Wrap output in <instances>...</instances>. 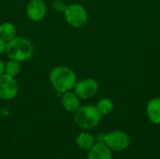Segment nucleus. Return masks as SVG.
Masks as SVG:
<instances>
[{"mask_svg":"<svg viewBox=\"0 0 160 159\" xmlns=\"http://www.w3.org/2000/svg\"><path fill=\"white\" fill-rule=\"evenodd\" d=\"M49 80L54 90L59 94L71 91L77 82L75 72L71 68L64 66L53 67L50 72Z\"/></svg>","mask_w":160,"mask_h":159,"instance_id":"f257e3e1","label":"nucleus"},{"mask_svg":"<svg viewBox=\"0 0 160 159\" xmlns=\"http://www.w3.org/2000/svg\"><path fill=\"white\" fill-rule=\"evenodd\" d=\"M34 52V45L29 39L16 37L12 40L7 42L5 52L9 59L22 63L31 59Z\"/></svg>","mask_w":160,"mask_h":159,"instance_id":"f03ea898","label":"nucleus"},{"mask_svg":"<svg viewBox=\"0 0 160 159\" xmlns=\"http://www.w3.org/2000/svg\"><path fill=\"white\" fill-rule=\"evenodd\" d=\"M101 114L98 111L97 107L93 105L80 106L75 112L74 121L79 127L82 129L95 128L100 122Z\"/></svg>","mask_w":160,"mask_h":159,"instance_id":"7ed1b4c3","label":"nucleus"},{"mask_svg":"<svg viewBox=\"0 0 160 159\" xmlns=\"http://www.w3.org/2000/svg\"><path fill=\"white\" fill-rule=\"evenodd\" d=\"M64 16L67 22L76 28H81L84 26L88 20L85 8L80 4L68 5L64 11Z\"/></svg>","mask_w":160,"mask_h":159,"instance_id":"20e7f679","label":"nucleus"},{"mask_svg":"<svg viewBox=\"0 0 160 159\" xmlns=\"http://www.w3.org/2000/svg\"><path fill=\"white\" fill-rule=\"evenodd\" d=\"M104 143L113 151H124L128 149L131 143L129 136L121 130H113L108 134H105Z\"/></svg>","mask_w":160,"mask_h":159,"instance_id":"39448f33","label":"nucleus"},{"mask_svg":"<svg viewBox=\"0 0 160 159\" xmlns=\"http://www.w3.org/2000/svg\"><path fill=\"white\" fill-rule=\"evenodd\" d=\"M18 91L19 87L15 78L5 73L0 75V99L11 100L17 96Z\"/></svg>","mask_w":160,"mask_h":159,"instance_id":"423d86ee","label":"nucleus"},{"mask_svg":"<svg viewBox=\"0 0 160 159\" xmlns=\"http://www.w3.org/2000/svg\"><path fill=\"white\" fill-rule=\"evenodd\" d=\"M98 90V83L94 79H83L76 82L74 86L75 94L82 99L94 97Z\"/></svg>","mask_w":160,"mask_h":159,"instance_id":"0eeeda50","label":"nucleus"},{"mask_svg":"<svg viewBox=\"0 0 160 159\" xmlns=\"http://www.w3.org/2000/svg\"><path fill=\"white\" fill-rule=\"evenodd\" d=\"M47 13V6L43 0H30L26 6V14L33 22L41 21Z\"/></svg>","mask_w":160,"mask_h":159,"instance_id":"6e6552de","label":"nucleus"},{"mask_svg":"<svg viewBox=\"0 0 160 159\" xmlns=\"http://www.w3.org/2000/svg\"><path fill=\"white\" fill-rule=\"evenodd\" d=\"M88 152L87 159H112V150L105 143H95Z\"/></svg>","mask_w":160,"mask_h":159,"instance_id":"1a4fd4ad","label":"nucleus"},{"mask_svg":"<svg viewBox=\"0 0 160 159\" xmlns=\"http://www.w3.org/2000/svg\"><path fill=\"white\" fill-rule=\"evenodd\" d=\"M62 106L68 112H75L80 108V97L75 92L68 91L62 94Z\"/></svg>","mask_w":160,"mask_h":159,"instance_id":"9d476101","label":"nucleus"},{"mask_svg":"<svg viewBox=\"0 0 160 159\" xmlns=\"http://www.w3.org/2000/svg\"><path fill=\"white\" fill-rule=\"evenodd\" d=\"M147 115L152 123L160 124V98H154L148 103Z\"/></svg>","mask_w":160,"mask_h":159,"instance_id":"9b49d317","label":"nucleus"},{"mask_svg":"<svg viewBox=\"0 0 160 159\" xmlns=\"http://www.w3.org/2000/svg\"><path fill=\"white\" fill-rule=\"evenodd\" d=\"M17 37V29L11 22H6L0 24V37L8 42Z\"/></svg>","mask_w":160,"mask_h":159,"instance_id":"f8f14e48","label":"nucleus"},{"mask_svg":"<svg viewBox=\"0 0 160 159\" xmlns=\"http://www.w3.org/2000/svg\"><path fill=\"white\" fill-rule=\"evenodd\" d=\"M76 143L80 149L84 151H89L95 145V138L93 137V135L83 132L77 137Z\"/></svg>","mask_w":160,"mask_h":159,"instance_id":"ddd939ff","label":"nucleus"},{"mask_svg":"<svg viewBox=\"0 0 160 159\" xmlns=\"http://www.w3.org/2000/svg\"><path fill=\"white\" fill-rule=\"evenodd\" d=\"M21 72V63L12 59H9V61H8L5 64V70L4 73L15 78L16 76H18Z\"/></svg>","mask_w":160,"mask_h":159,"instance_id":"4468645a","label":"nucleus"},{"mask_svg":"<svg viewBox=\"0 0 160 159\" xmlns=\"http://www.w3.org/2000/svg\"><path fill=\"white\" fill-rule=\"evenodd\" d=\"M101 115H108L113 111V103L109 98H102L96 106Z\"/></svg>","mask_w":160,"mask_h":159,"instance_id":"2eb2a0df","label":"nucleus"},{"mask_svg":"<svg viewBox=\"0 0 160 159\" xmlns=\"http://www.w3.org/2000/svg\"><path fill=\"white\" fill-rule=\"evenodd\" d=\"M67 7H68V5L63 0H54L52 3V7L57 12H63L64 13Z\"/></svg>","mask_w":160,"mask_h":159,"instance_id":"dca6fc26","label":"nucleus"},{"mask_svg":"<svg viewBox=\"0 0 160 159\" xmlns=\"http://www.w3.org/2000/svg\"><path fill=\"white\" fill-rule=\"evenodd\" d=\"M6 45H7V42L3 38L0 37V55L6 52Z\"/></svg>","mask_w":160,"mask_h":159,"instance_id":"f3484780","label":"nucleus"},{"mask_svg":"<svg viewBox=\"0 0 160 159\" xmlns=\"http://www.w3.org/2000/svg\"><path fill=\"white\" fill-rule=\"evenodd\" d=\"M4 70H5V63L0 59V75L4 74Z\"/></svg>","mask_w":160,"mask_h":159,"instance_id":"a211bd4d","label":"nucleus"}]
</instances>
